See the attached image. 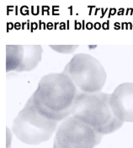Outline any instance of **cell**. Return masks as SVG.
<instances>
[{
	"instance_id": "3",
	"label": "cell",
	"mask_w": 133,
	"mask_h": 148,
	"mask_svg": "<svg viewBox=\"0 0 133 148\" xmlns=\"http://www.w3.org/2000/svg\"><path fill=\"white\" fill-rule=\"evenodd\" d=\"M57 125L58 122L46 118L38 110L31 97L14 119L12 131L24 144L39 145L52 136Z\"/></svg>"
},
{
	"instance_id": "7",
	"label": "cell",
	"mask_w": 133,
	"mask_h": 148,
	"mask_svg": "<svg viewBox=\"0 0 133 148\" xmlns=\"http://www.w3.org/2000/svg\"><path fill=\"white\" fill-rule=\"evenodd\" d=\"M41 46H24V58L21 66L17 72L31 71L37 67L42 58Z\"/></svg>"
},
{
	"instance_id": "6",
	"label": "cell",
	"mask_w": 133,
	"mask_h": 148,
	"mask_svg": "<svg viewBox=\"0 0 133 148\" xmlns=\"http://www.w3.org/2000/svg\"><path fill=\"white\" fill-rule=\"evenodd\" d=\"M110 103L116 118L123 123L133 122V83L119 85L111 94Z\"/></svg>"
},
{
	"instance_id": "4",
	"label": "cell",
	"mask_w": 133,
	"mask_h": 148,
	"mask_svg": "<svg viewBox=\"0 0 133 148\" xmlns=\"http://www.w3.org/2000/svg\"><path fill=\"white\" fill-rule=\"evenodd\" d=\"M62 73L73 81L78 91L100 92L107 75L100 61L88 53H77L67 63Z\"/></svg>"
},
{
	"instance_id": "8",
	"label": "cell",
	"mask_w": 133,
	"mask_h": 148,
	"mask_svg": "<svg viewBox=\"0 0 133 148\" xmlns=\"http://www.w3.org/2000/svg\"><path fill=\"white\" fill-rule=\"evenodd\" d=\"M24 58V46L6 47V70L18 71L21 66Z\"/></svg>"
},
{
	"instance_id": "2",
	"label": "cell",
	"mask_w": 133,
	"mask_h": 148,
	"mask_svg": "<svg viewBox=\"0 0 133 148\" xmlns=\"http://www.w3.org/2000/svg\"><path fill=\"white\" fill-rule=\"evenodd\" d=\"M110 97L111 94L102 91L95 93L78 91L72 116L102 136L111 134L118 130L124 123L113 113Z\"/></svg>"
},
{
	"instance_id": "5",
	"label": "cell",
	"mask_w": 133,
	"mask_h": 148,
	"mask_svg": "<svg viewBox=\"0 0 133 148\" xmlns=\"http://www.w3.org/2000/svg\"><path fill=\"white\" fill-rule=\"evenodd\" d=\"M102 137L90 126L70 116L58 126L53 148H94Z\"/></svg>"
},
{
	"instance_id": "1",
	"label": "cell",
	"mask_w": 133,
	"mask_h": 148,
	"mask_svg": "<svg viewBox=\"0 0 133 148\" xmlns=\"http://www.w3.org/2000/svg\"><path fill=\"white\" fill-rule=\"evenodd\" d=\"M78 93L73 81L62 72L44 75L31 97L41 114L60 122L72 116Z\"/></svg>"
},
{
	"instance_id": "10",
	"label": "cell",
	"mask_w": 133,
	"mask_h": 148,
	"mask_svg": "<svg viewBox=\"0 0 133 148\" xmlns=\"http://www.w3.org/2000/svg\"><path fill=\"white\" fill-rule=\"evenodd\" d=\"M12 139V135H10V130L7 128V148H10V141Z\"/></svg>"
},
{
	"instance_id": "9",
	"label": "cell",
	"mask_w": 133,
	"mask_h": 148,
	"mask_svg": "<svg viewBox=\"0 0 133 148\" xmlns=\"http://www.w3.org/2000/svg\"><path fill=\"white\" fill-rule=\"evenodd\" d=\"M50 47L56 53L62 54H70L78 47V46H50Z\"/></svg>"
}]
</instances>
